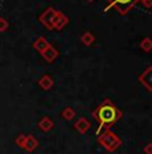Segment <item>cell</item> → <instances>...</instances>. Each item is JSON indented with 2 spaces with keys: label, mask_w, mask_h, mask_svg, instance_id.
Instances as JSON below:
<instances>
[{
  "label": "cell",
  "mask_w": 152,
  "mask_h": 154,
  "mask_svg": "<svg viewBox=\"0 0 152 154\" xmlns=\"http://www.w3.org/2000/svg\"><path fill=\"white\" fill-rule=\"evenodd\" d=\"M96 117L103 125H111L119 118V111L112 105H104L100 106L99 110L96 111Z\"/></svg>",
  "instance_id": "6da1fadb"
},
{
  "label": "cell",
  "mask_w": 152,
  "mask_h": 154,
  "mask_svg": "<svg viewBox=\"0 0 152 154\" xmlns=\"http://www.w3.org/2000/svg\"><path fill=\"white\" fill-rule=\"evenodd\" d=\"M112 3L116 5V7L119 8L120 11H127L128 8L131 7V5L135 3V0H112Z\"/></svg>",
  "instance_id": "7a4b0ae2"
}]
</instances>
